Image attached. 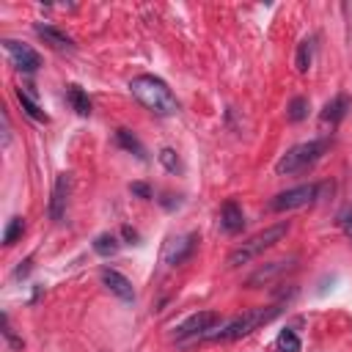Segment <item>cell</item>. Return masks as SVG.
I'll return each instance as SVG.
<instances>
[{
  "label": "cell",
  "instance_id": "cell-3",
  "mask_svg": "<svg viewBox=\"0 0 352 352\" xmlns=\"http://www.w3.org/2000/svg\"><path fill=\"white\" fill-rule=\"evenodd\" d=\"M330 148V140L327 138H316V140H305V143H297V146H292L278 162H275V170L280 173V176H292V173H300V170H305V168H311V165H316L322 157H324V151Z\"/></svg>",
  "mask_w": 352,
  "mask_h": 352
},
{
  "label": "cell",
  "instance_id": "cell-17",
  "mask_svg": "<svg viewBox=\"0 0 352 352\" xmlns=\"http://www.w3.org/2000/svg\"><path fill=\"white\" fill-rule=\"evenodd\" d=\"M311 58H314V38H302L300 47H297V69L300 72H308Z\"/></svg>",
  "mask_w": 352,
  "mask_h": 352
},
{
  "label": "cell",
  "instance_id": "cell-25",
  "mask_svg": "<svg viewBox=\"0 0 352 352\" xmlns=\"http://www.w3.org/2000/svg\"><path fill=\"white\" fill-rule=\"evenodd\" d=\"M3 336H6L8 341H11V346H16V349L22 346V341H19L16 336H14V330H11V324H8V316H6V314H3Z\"/></svg>",
  "mask_w": 352,
  "mask_h": 352
},
{
  "label": "cell",
  "instance_id": "cell-23",
  "mask_svg": "<svg viewBox=\"0 0 352 352\" xmlns=\"http://www.w3.org/2000/svg\"><path fill=\"white\" fill-rule=\"evenodd\" d=\"M160 162H162L170 173H176V170H179V157H176V151H173V148H162V151H160Z\"/></svg>",
  "mask_w": 352,
  "mask_h": 352
},
{
  "label": "cell",
  "instance_id": "cell-1",
  "mask_svg": "<svg viewBox=\"0 0 352 352\" xmlns=\"http://www.w3.org/2000/svg\"><path fill=\"white\" fill-rule=\"evenodd\" d=\"M129 91L154 116H173L179 110V102H176L173 91L168 88V82L160 80V77H154V74H138V77H132L129 80Z\"/></svg>",
  "mask_w": 352,
  "mask_h": 352
},
{
  "label": "cell",
  "instance_id": "cell-6",
  "mask_svg": "<svg viewBox=\"0 0 352 352\" xmlns=\"http://www.w3.org/2000/svg\"><path fill=\"white\" fill-rule=\"evenodd\" d=\"M217 322H220V314L217 311H198V314H190L179 327H176V338L179 341H184V338H206L214 327H217Z\"/></svg>",
  "mask_w": 352,
  "mask_h": 352
},
{
  "label": "cell",
  "instance_id": "cell-16",
  "mask_svg": "<svg viewBox=\"0 0 352 352\" xmlns=\"http://www.w3.org/2000/svg\"><path fill=\"white\" fill-rule=\"evenodd\" d=\"M16 99H19L22 110H25V113H28L33 121H47V113H44V110H41V107H38V104H36V102H33V99H30V96L22 91V88L16 91Z\"/></svg>",
  "mask_w": 352,
  "mask_h": 352
},
{
  "label": "cell",
  "instance_id": "cell-10",
  "mask_svg": "<svg viewBox=\"0 0 352 352\" xmlns=\"http://www.w3.org/2000/svg\"><path fill=\"white\" fill-rule=\"evenodd\" d=\"M195 245H198V236H195V234H184V236L173 239V242L168 245V250H165V261H168V264H182V261H187V258L192 256Z\"/></svg>",
  "mask_w": 352,
  "mask_h": 352
},
{
  "label": "cell",
  "instance_id": "cell-14",
  "mask_svg": "<svg viewBox=\"0 0 352 352\" xmlns=\"http://www.w3.org/2000/svg\"><path fill=\"white\" fill-rule=\"evenodd\" d=\"M66 99H69V104L74 107V113L91 116V99H88V94H85L80 85H69V88H66Z\"/></svg>",
  "mask_w": 352,
  "mask_h": 352
},
{
  "label": "cell",
  "instance_id": "cell-19",
  "mask_svg": "<svg viewBox=\"0 0 352 352\" xmlns=\"http://www.w3.org/2000/svg\"><path fill=\"white\" fill-rule=\"evenodd\" d=\"M22 234H25V220L22 217H11L8 226H6V231H3V245H14Z\"/></svg>",
  "mask_w": 352,
  "mask_h": 352
},
{
  "label": "cell",
  "instance_id": "cell-20",
  "mask_svg": "<svg viewBox=\"0 0 352 352\" xmlns=\"http://www.w3.org/2000/svg\"><path fill=\"white\" fill-rule=\"evenodd\" d=\"M278 352H300V338H297V333L294 330H280V336H278Z\"/></svg>",
  "mask_w": 352,
  "mask_h": 352
},
{
  "label": "cell",
  "instance_id": "cell-2",
  "mask_svg": "<svg viewBox=\"0 0 352 352\" xmlns=\"http://www.w3.org/2000/svg\"><path fill=\"white\" fill-rule=\"evenodd\" d=\"M278 314H280V305L248 308V311H242L239 316L228 319L223 327H214L206 338H212V341H236V338H242V336H250V333H253V330H258L261 324L272 322Z\"/></svg>",
  "mask_w": 352,
  "mask_h": 352
},
{
  "label": "cell",
  "instance_id": "cell-4",
  "mask_svg": "<svg viewBox=\"0 0 352 352\" xmlns=\"http://www.w3.org/2000/svg\"><path fill=\"white\" fill-rule=\"evenodd\" d=\"M286 234H289V223H286V220H283V223H275V226H267L264 231L253 234L250 239H245L239 248H234V250L228 253V267H239V264L253 261L258 253L270 250V248H272L275 242H280Z\"/></svg>",
  "mask_w": 352,
  "mask_h": 352
},
{
  "label": "cell",
  "instance_id": "cell-18",
  "mask_svg": "<svg viewBox=\"0 0 352 352\" xmlns=\"http://www.w3.org/2000/svg\"><path fill=\"white\" fill-rule=\"evenodd\" d=\"M305 116H308V99L305 96H294L289 102V107H286V118L289 121H302Z\"/></svg>",
  "mask_w": 352,
  "mask_h": 352
},
{
  "label": "cell",
  "instance_id": "cell-5",
  "mask_svg": "<svg viewBox=\"0 0 352 352\" xmlns=\"http://www.w3.org/2000/svg\"><path fill=\"white\" fill-rule=\"evenodd\" d=\"M319 184H300V187H292L286 192H278L272 201H270V212H292V209H302L308 204L316 201L319 195Z\"/></svg>",
  "mask_w": 352,
  "mask_h": 352
},
{
  "label": "cell",
  "instance_id": "cell-27",
  "mask_svg": "<svg viewBox=\"0 0 352 352\" xmlns=\"http://www.w3.org/2000/svg\"><path fill=\"white\" fill-rule=\"evenodd\" d=\"M132 192H138V195L148 198V187H146V184H132Z\"/></svg>",
  "mask_w": 352,
  "mask_h": 352
},
{
  "label": "cell",
  "instance_id": "cell-13",
  "mask_svg": "<svg viewBox=\"0 0 352 352\" xmlns=\"http://www.w3.org/2000/svg\"><path fill=\"white\" fill-rule=\"evenodd\" d=\"M36 33H38L50 47H55V50H72V47H74L72 38H69L63 30L52 28V25H36Z\"/></svg>",
  "mask_w": 352,
  "mask_h": 352
},
{
  "label": "cell",
  "instance_id": "cell-9",
  "mask_svg": "<svg viewBox=\"0 0 352 352\" xmlns=\"http://www.w3.org/2000/svg\"><path fill=\"white\" fill-rule=\"evenodd\" d=\"M102 283H104V289H107L110 294H116L118 300H124V302H132V300H135V289H132L129 278H124L118 270L104 267V270H102Z\"/></svg>",
  "mask_w": 352,
  "mask_h": 352
},
{
  "label": "cell",
  "instance_id": "cell-21",
  "mask_svg": "<svg viewBox=\"0 0 352 352\" xmlns=\"http://www.w3.org/2000/svg\"><path fill=\"white\" fill-rule=\"evenodd\" d=\"M116 140H118V146H124L126 151H135L138 157H143V146H140V143H138V138H135V135H129L126 129H118V132H116Z\"/></svg>",
  "mask_w": 352,
  "mask_h": 352
},
{
  "label": "cell",
  "instance_id": "cell-12",
  "mask_svg": "<svg viewBox=\"0 0 352 352\" xmlns=\"http://www.w3.org/2000/svg\"><path fill=\"white\" fill-rule=\"evenodd\" d=\"M346 110H349V96H346V94H338V96H333V99L324 104V110H322L319 118H322V124L336 126L338 121H344Z\"/></svg>",
  "mask_w": 352,
  "mask_h": 352
},
{
  "label": "cell",
  "instance_id": "cell-24",
  "mask_svg": "<svg viewBox=\"0 0 352 352\" xmlns=\"http://www.w3.org/2000/svg\"><path fill=\"white\" fill-rule=\"evenodd\" d=\"M338 223H341V231L346 234V239H352V204L338 214Z\"/></svg>",
  "mask_w": 352,
  "mask_h": 352
},
{
  "label": "cell",
  "instance_id": "cell-8",
  "mask_svg": "<svg viewBox=\"0 0 352 352\" xmlns=\"http://www.w3.org/2000/svg\"><path fill=\"white\" fill-rule=\"evenodd\" d=\"M69 192H72V176L69 173H60L55 179V187H52V198H50V217L55 223H60L66 217V204H69Z\"/></svg>",
  "mask_w": 352,
  "mask_h": 352
},
{
  "label": "cell",
  "instance_id": "cell-26",
  "mask_svg": "<svg viewBox=\"0 0 352 352\" xmlns=\"http://www.w3.org/2000/svg\"><path fill=\"white\" fill-rule=\"evenodd\" d=\"M11 146V121H8V113L3 110V148Z\"/></svg>",
  "mask_w": 352,
  "mask_h": 352
},
{
  "label": "cell",
  "instance_id": "cell-15",
  "mask_svg": "<svg viewBox=\"0 0 352 352\" xmlns=\"http://www.w3.org/2000/svg\"><path fill=\"white\" fill-rule=\"evenodd\" d=\"M118 248H121V242L116 234H99L94 239V253H99V256H113V253H118Z\"/></svg>",
  "mask_w": 352,
  "mask_h": 352
},
{
  "label": "cell",
  "instance_id": "cell-11",
  "mask_svg": "<svg viewBox=\"0 0 352 352\" xmlns=\"http://www.w3.org/2000/svg\"><path fill=\"white\" fill-rule=\"evenodd\" d=\"M242 226H245L242 206L236 201H226L223 209H220V228L226 234H236V231H242Z\"/></svg>",
  "mask_w": 352,
  "mask_h": 352
},
{
  "label": "cell",
  "instance_id": "cell-7",
  "mask_svg": "<svg viewBox=\"0 0 352 352\" xmlns=\"http://www.w3.org/2000/svg\"><path fill=\"white\" fill-rule=\"evenodd\" d=\"M3 50H6V55H8V60L19 69V72H36L38 66H41V55L33 50V47H28V44H22V41H14V38H6L3 41Z\"/></svg>",
  "mask_w": 352,
  "mask_h": 352
},
{
  "label": "cell",
  "instance_id": "cell-22",
  "mask_svg": "<svg viewBox=\"0 0 352 352\" xmlns=\"http://www.w3.org/2000/svg\"><path fill=\"white\" fill-rule=\"evenodd\" d=\"M286 267H289V261H272V264H270L267 270H258V272H256V275H253V278H250L248 283H261V280H270L272 275H278V272H283Z\"/></svg>",
  "mask_w": 352,
  "mask_h": 352
}]
</instances>
